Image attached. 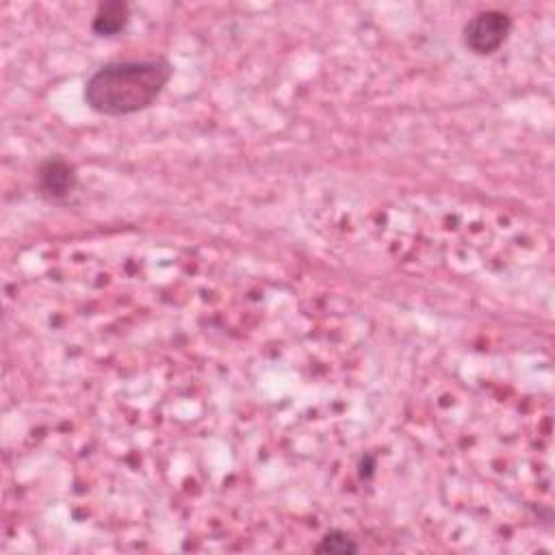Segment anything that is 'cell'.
<instances>
[{
	"label": "cell",
	"mask_w": 555,
	"mask_h": 555,
	"mask_svg": "<svg viewBox=\"0 0 555 555\" xmlns=\"http://www.w3.org/2000/svg\"><path fill=\"white\" fill-rule=\"evenodd\" d=\"M130 20V7L126 2L113 0L98 4V11L91 20V30L100 37H113L121 33L128 26Z\"/></svg>",
	"instance_id": "4"
},
{
	"label": "cell",
	"mask_w": 555,
	"mask_h": 555,
	"mask_svg": "<svg viewBox=\"0 0 555 555\" xmlns=\"http://www.w3.org/2000/svg\"><path fill=\"white\" fill-rule=\"evenodd\" d=\"M171 76L173 65L165 56L111 61L87 78L82 98L100 115L124 117L152 106Z\"/></svg>",
	"instance_id": "1"
},
{
	"label": "cell",
	"mask_w": 555,
	"mask_h": 555,
	"mask_svg": "<svg viewBox=\"0 0 555 555\" xmlns=\"http://www.w3.org/2000/svg\"><path fill=\"white\" fill-rule=\"evenodd\" d=\"M509 33H512V17L499 9H488L473 15L464 24L462 39L470 52L486 56L496 52L507 41Z\"/></svg>",
	"instance_id": "2"
},
{
	"label": "cell",
	"mask_w": 555,
	"mask_h": 555,
	"mask_svg": "<svg viewBox=\"0 0 555 555\" xmlns=\"http://www.w3.org/2000/svg\"><path fill=\"white\" fill-rule=\"evenodd\" d=\"M76 184H78V173H76V167L67 158L54 154L39 163L37 186L43 197L54 199V202L65 199L74 193Z\"/></svg>",
	"instance_id": "3"
},
{
	"label": "cell",
	"mask_w": 555,
	"mask_h": 555,
	"mask_svg": "<svg viewBox=\"0 0 555 555\" xmlns=\"http://www.w3.org/2000/svg\"><path fill=\"white\" fill-rule=\"evenodd\" d=\"M314 551L317 553H325V555H347V553H358L360 551V544L347 533V531H340V529H332L327 531L317 544H314Z\"/></svg>",
	"instance_id": "5"
}]
</instances>
